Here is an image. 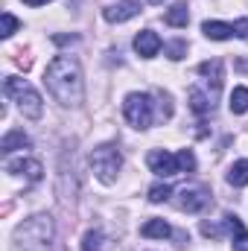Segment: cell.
I'll list each match as a JSON object with an SVG mask.
<instances>
[{
    "label": "cell",
    "mask_w": 248,
    "mask_h": 251,
    "mask_svg": "<svg viewBox=\"0 0 248 251\" xmlns=\"http://www.w3.org/2000/svg\"><path fill=\"white\" fill-rule=\"evenodd\" d=\"M134 15H140V0H120L102 12V18L108 24H123V21H131Z\"/></svg>",
    "instance_id": "obj_8"
},
{
    "label": "cell",
    "mask_w": 248,
    "mask_h": 251,
    "mask_svg": "<svg viewBox=\"0 0 248 251\" xmlns=\"http://www.w3.org/2000/svg\"><path fill=\"white\" fill-rule=\"evenodd\" d=\"M198 73H201L207 82H213V88H219V85H222V62H219V59L201 62V64H198Z\"/></svg>",
    "instance_id": "obj_14"
},
{
    "label": "cell",
    "mask_w": 248,
    "mask_h": 251,
    "mask_svg": "<svg viewBox=\"0 0 248 251\" xmlns=\"http://www.w3.org/2000/svg\"><path fill=\"white\" fill-rule=\"evenodd\" d=\"M167 56H170L173 62L184 59L187 56V41H173V44H167Z\"/></svg>",
    "instance_id": "obj_22"
},
{
    "label": "cell",
    "mask_w": 248,
    "mask_h": 251,
    "mask_svg": "<svg viewBox=\"0 0 248 251\" xmlns=\"http://www.w3.org/2000/svg\"><path fill=\"white\" fill-rule=\"evenodd\" d=\"M228 184H234V187H246L248 184V161H237V164L231 167V173H228Z\"/></svg>",
    "instance_id": "obj_17"
},
{
    "label": "cell",
    "mask_w": 248,
    "mask_h": 251,
    "mask_svg": "<svg viewBox=\"0 0 248 251\" xmlns=\"http://www.w3.org/2000/svg\"><path fill=\"white\" fill-rule=\"evenodd\" d=\"M3 91H6V97L21 108V114L24 117H29V120H38L41 114H44V102H41V94L26 82V79H18V76H6V82H3Z\"/></svg>",
    "instance_id": "obj_3"
},
{
    "label": "cell",
    "mask_w": 248,
    "mask_h": 251,
    "mask_svg": "<svg viewBox=\"0 0 248 251\" xmlns=\"http://www.w3.org/2000/svg\"><path fill=\"white\" fill-rule=\"evenodd\" d=\"M6 173L24 176L29 184H35V181H41L44 167H41V161H35V158H15V161H6Z\"/></svg>",
    "instance_id": "obj_7"
},
{
    "label": "cell",
    "mask_w": 248,
    "mask_h": 251,
    "mask_svg": "<svg viewBox=\"0 0 248 251\" xmlns=\"http://www.w3.org/2000/svg\"><path fill=\"white\" fill-rule=\"evenodd\" d=\"M225 231L234 237V251H248V231L243 228V222H240V216H234V213H228L225 216Z\"/></svg>",
    "instance_id": "obj_11"
},
{
    "label": "cell",
    "mask_w": 248,
    "mask_h": 251,
    "mask_svg": "<svg viewBox=\"0 0 248 251\" xmlns=\"http://www.w3.org/2000/svg\"><path fill=\"white\" fill-rule=\"evenodd\" d=\"M178 167H181V173H193L196 170V158H193L190 149H181L178 152Z\"/></svg>",
    "instance_id": "obj_23"
},
{
    "label": "cell",
    "mask_w": 248,
    "mask_h": 251,
    "mask_svg": "<svg viewBox=\"0 0 248 251\" xmlns=\"http://www.w3.org/2000/svg\"><path fill=\"white\" fill-rule=\"evenodd\" d=\"M234 32H237V38H248V18L234 24Z\"/></svg>",
    "instance_id": "obj_25"
},
{
    "label": "cell",
    "mask_w": 248,
    "mask_h": 251,
    "mask_svg": "<svg viewBox=\"0 0 248 251\" xmlns=\"http://www.w3.org/2000/svg\"><path fill=\"white\" fill-rule=\"evenodd\" d=\"M44 82L50 94L59 100L64 108H76L85 100V82H82V67L73 56H56L44 70Z\"/></svg>",
    "instance_id": "obj_1"
},
{
    "label": "cell",
    "mask_w": 248,
    "mask_h": 251,
    "mask_svg": "<svg viewBox=\"0 0 248 251\" xmlns=\"http://www.w3.org/2000/svg\"><path fill=\"white\" fill-rule=\"evenodd\" d=\"M190 108H193L196 114H207V111L213 108V102H210V97H204L198 88H193V91H190Z\"/></svg>",
    "instance_id": "obj_18"
},
{
    "label": "cell",
    "mask_w": 248,
    "mask_h": 251,
    "mask_svg": "<svg viewBox=\"0 0 248 251\" xmlns=\"http://www.w3.org/2000/svg\"><path fill=\"white\" fill-rule=\"evenodd\" d=\"M53 219L47 213H38V216H29L26 222H21L15 228V249L18 251H47L53 243Z\"/></svg>",
    "instance_id": "obj_2"
},
{
    "label": "cell",
    "mask_w": 248,
    "mask_h": 251,
    "mask_svg": "<svg viewBox=\"0 0 248 251\" xmlns=\"http://www.w3.org/2000/svg\"><path fill=\"white\" fill-rule=\"evenodd\" d=\"M32 146V140L21 131V128H12V131H6V137L0 140V152H15V149H29Z\"/></svg>",
    "instance_id": "obj_13"
},
{
    "label": "cell",
    "mask_w": 248,
    "mask_h": 251,
    "mask_svg": "<svg viewBox=\"0 0 248 251\" xmlns=\"http://www.w3.org/2000/svg\"><path fill=\"white\" fill-rule=\"evenodd\" d=\"M82 251H102V234L99 231H88L82 237Z\"/></svg>",
    "instance_id": "obj_20"
},
{
    "label": "cell",
    "mask_w": 248,
    "mask_h": 251,
    "mask_svg": "<svg viewBox=\"0 0 248 251\" xmlns=\"http://www.w3.org/2000/svg\"><path fill=\"white\" fill-rule=\"evenodd\" d=\"M140 234H143V237H155V240H164V237H170V234H173V228H170L164 219H149V222L140 228Z\"/></svg>",
    "instance_id": "obj_15"
},
{
    "label": "cell",
    "mask_w": 248,
    "mask_h": 251,
    "mask_svg": "<svg viewBox=\"0 0 248 251\" xmlns=\"http://www.w3.org/2000/svg\"><path fill=\"white\" fill-rule=\"evenodd\" d=\"M24 3H26V6H47L50 0H24Z\"/></svg>",
    "instance_id": "obj_28"
},
{
    "label": "cell",
    "mask_w": 248,
    "mask_h": 251,
    "mask_svg": "<svg viewBox=\"0 0 248 251\" xmlns=\"http://www.w3.org/2000/svg\"><path fill=\"white\" fill-rule=\"evenodd\" d=\"M201 32H204L210 41H228V38L237 35V32H234V24H222V21H204V24H201Z\"/></svg>",
    "instance_id": "obj_12"
},
{
    "label": "cell",
    "mask_w": 248,
    "mask_h": 251,
    "mask_svg": "<svg viewBox=\"0 0 248 251\" xmlns=\"http://www.w3.org/2000/svg\"><path fill=\"white\" fill-rule=\"evenodd\" d=\"M134 50H137L143 59L158 56V50H161V38H158V32H152V29L137 32V38H134Z\"/></svg>",
    "instance_id": "obj_10"
},
{
    "label": "cell",
    "mask_w": 248,
    "mask_h": 251,
    "mask_svg": "<svg viewBox=\"0 0 248 251\" xmlns=\"http://www.w3.org/2000/svg\"><path fill=\"white\" fill-rule=\"evenodd\" d=\"M120 167H123V155H120V149L114 143H102V146H97L91 152V170L97 173V178L102 184H111L117 178Z\"/></svg>",
    "instance_id": "obj_4"
},
{
    "label": "cell",
    "mask_w": 248,
    "mask_h": 251,
    "mask_svg": "<svg viewBox=\"0 0 248 251\" xmlns=\"http://www.w3.org/2000/svg\"><path fill=\"white\" fill-rule=\"evenodd\" d=\"M15 29H18V18H15V15H9V12H3V32H0V35H3V38H9Z\"/></svg>",
    "instance_id": "obj_24"
},
{
    "label": "cell",
    "mask_w": 248,
    "mask_h": 251,
    "mask_svg": "<svg viewBox=\"0 0 248 251\" xmlns=\"http://www.w3.org/2000/svg\"><path fill=\"white\" fill-rule=\"evenodd\" d=\"M231 111L234 114H246L248 111V88H234V94H231Z\"/></svg>",
    "instance_id": "obj_19"
},
{
    "label": "cell",
    "mask_w": 248,
    "mask_h": 251,
    "mask_svg": "<svg viewBox=\"0 0 248 251\" xmlns=\"http://www.w3.org/2000/svg\"><path fill=\"white\" fill-rule=\"evenodd\" d=\"M146 161H149V170H152L155 176H161V178H173V176L181 173L178 155H173V152H167V149H152Z\"/></svg>",
    "instance_id": "obj_6"
},
{
    "label": "cell",
    "mask_w": 248,
    "mask_h": 251,
    "mask_svg": "<svg viewBox=\"0 0 248 251\" xmlns=\"http://www.w3.org/2000/svg\"><path fill=\"white\" fill-rule=\"evenodd\" d=\"M67 41H76V35H56V44H67Z\"/></svg>",
    "instance_id": "obj_27"
},
{
    "label": "cell",
    "mask_w": 248,
    "mask_h": 251,
    "mask_svg": "<svg viewBox=\"0 0 248 251\" xmlns=\"http://www.w3.org/2000/svg\"><path fill=\"white\" fill-rule=\"evenodd\" d=\"M123 114L134 128H149L152 126V97L149 94H128L123 102Z\"/></svg>",
    "instance_id": "obj_5"
},
{
    "label": "cell",
    "mask_w": 248,
    "mask_h": 251,
    "mask_svg": "<svg viewBox=\"0 0 248 251\" xmlns=\"http://www.w3.org/2000/svg\"><path fill=\"white\" fill-rule=\"evenodd\" d=\"M170 196H173V187H170V184H155V187H149V201H155V204L167 201Z\"/></svg>",
    "instance_id": "obj_21"
},
{
    "label": "cell",
    "mask_w": 248,
    "mask_h": 251,
    "mask_svg": "<svg viewBox=\"0 0 248 251\" xmlns=\"http://www.w3.org/2000/svg\"><path fill=\"white\" fill-rule=\"evenodd\" d=\"M164 21H167L170 26H187V21H190V9H187V3H175L173 9H167Z\"/></svg>",
    "instance_id": "obj_16"
},
{
    "label": "cell",
    "mask_w": 248,
    "mask_h": 251,
    "mask_svg": "<svg viewBox=\"0 0 248 251\" xmlns=\"http://www.w3.org/2000/svg\"><path fill=\"white\" fill-rule=\"evenodd\" d=\"M149 3H164V0H149Z\"/></svg>",
    "instance_id": "obj_29"
},
{
    "label": "cell",
    "mask_w": 248,
    "mask_h": 251,
    "mask_svg": "<svg viewBox=\"0 0 248 251\" xmlns=\"http://www.w3.org/2000/svg\"><path fill=\"white\" fill-rule=\"evenodd\" d=\"M219 231H222L219 225H210V222H201V234H204V237H219Z\"/></svg>",
    "instance_id": "obj_26"
},
{
    "label": "cell",
    "mask_w": 248,
    "mask_h": 251,
    "mask_svg": "<svg viewBox=\"0 0 248 251\" xmlns=\"http://www.w3.org/2000/svg\"><path fill=\"white\" fill-rule=\"evenodd\" d=\"M207 201H210V196H207L204 187H184L181 190V199H178V207L187 210V213H196V210H201Z\"/></svg>",
    "instance_id": "obj_9"
}]
</instances>
